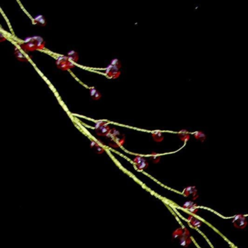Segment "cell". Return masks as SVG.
<instances>
[{
  "label": "cell",
  "mask_w": 248,
  "mask_h": 248,
  "mask_svg": "<svg viewBox=\"0 0 248 248\" xmlns=\"http://www.w3.org/2000/svg\"><path fill=\"white\" fill-rule=\"evenodd\" d=\"M188 221L191 223L193 227L195 228H199L202 225V222L199 221V220L197 219L196 218H194V216L189 215V218H188Z\"/></svg>",
  "instance_id": "obj_8"
},
{
  "label": "cell",
  "mask_w": 248,
  "mask_h": 248,
  "mask_svg": "<svg viewBox=\"0 0 248 248\" xmlns=\"http://www.w3.org/2000/svg\"><path fill=\"white\" fill-rule=\"evenodd\" d=\"M191 242V239L190 237H181L180 238V244L181 246L187 247Z\"/></svg>",
  "instance_id": "obj_11"
},
{
  "label": "cell",
  "mask_w": 248,
  "mask_h": 248,
  "mask_svg": "<svg viewBox=\"0 0 248 248\" xmlns=\"http://www.w3.org/2000/svg\"><path fill=\"white\" fill-rule=\"evenodd\" d=\"M68 66H69V69H71V68L74 67V64L73 62H71V61H68Z\"/></svg>",
  "instance_id": "obj_27"
},
{
  "label": "cell",
  "mask_w": 248,
  "mask_h": 248,
  "mask_svg": "<svg viewBox=\"0 0 248 248\" xmlns=\"http://www.w3.org/2000/svg\"><path fill=\"white\" fill-rule=\"evenodd\" d=\"M67 57H68V61H71V62L75 63L78 61V59H79L78 54H77V52L74 51V50H71V51L69 52V53H68Z\"/></svg>",
  "instance_id": "obj_9"
},
{
  "label": "cell",
  "mask_w": 248,
  "mask_h": 248,
  "mask_svg": "<svg viewBox=\"0 0 248 248\" xmlns=\"http://www.w3.org/2000/svg\"><path fill=\"white\" fill-rule=\"evenodd\" d=\"M183 194L185 197H189V196H193V199H196L198 197L197 195V190L195 186H189L186 187L183 190Z\"/></svg>",
  "instance_id": "obj_4"
},
{
  "label": "cell",
  "mask_w": 248,
  "mask_h": 248,
  "mask_svg": "<svg viewBox=\"0 0 248 248\" xmlns=\"http://www.w3.org/2000/svg\"><path fill=\"white\" fill-rule=\"evenodd\" d=\"M232 223L234 224V227L237 228V229H243L247 225V222L246 218L245 216L242 215H237L234 218Z\"/></svg>",
  "instance_id": "obj_1"
},
{
  "label": "cell",
  "mask_w": 248,
  "mask_h": 248,
  "mask_svg": "<svg viewBox=\"0 0 248 248\" xmlns=\"http://www.w3.org/2000/svg\"><path fill=\"white\" fill-rule=\"evenodd\" d=\"M101 94L98 91L97 92V93H95V95L93 97V100H95V101H98V100L101 99Z\"/></svg>",
  "instance_id": "obj_24"
},
{
  "label": "cell",
  "mask_w": 248,
  "mask_h": 248,
  "mask_svg": "<svg viewBox=\"0 0 248 248\" xmlns=\"http://www.w3.org/2000/svg\"><path fill=\"white\" fill-rule=\"evenodd\" d=\"M97 143L96 142H95V141H91V144H90V146H91V148H93V147H95L96 146V145H97Z\"/></svg>",
  "instance_id": "obj_28"
},
{
  "label": "cell",
  "mask_w": 248,
  "mask_h": 248,
  "mask_svg": "<svg viewBox=\"0 0 248 248\" xmlns=\"http://www.w3.org/2000/svg\"><path fill=\"white\" fill-rule=\"evenodd\" d=\"M152 136H153V138H154V139L156 141H161L162 140V133H159V132H156V133H153V135H152Z\"/></svg>",
  "instance_id": "obj_16"
},
{
  "label": "cell",
  "mask_w": 248,
  "mask_h": 248,
  "mask_svg": "<svg viewBox=\"0 0 248 248\" xmlns=\"http://www.w3.org/2000/svg\"><path fill=\"white\" fill-rule=\"evenodd\" d=\"M36 38V45H37V50H42L45 48V42L43 39L40 37H35Z\"/></svg>",
  "instance_id": "obj_12"
},
{
  "label": "cell",
  "mask_w": 248,
  "mask_h": 248,
  "mask_svg": "<svg viewBox=\"0 0 248 248\" xmlns=\"http://www.w3.org/2000/svg\"><path fill=\"white\" fill-rule=\"evenodd\" d=\"M183 231H184V228L183 229H182V228H179V229H176V230L173 232V239L181 238V237L183 236Z\"/></svg>",
  "instance_id": "obj_14"
},
{
  "label": "cell",
  "mask_w": 248,
  "mask_h": 248,
  "mask_svg": "<svg viewBox=\"0 0 248 248\" xmlns=\"http://www.w3.org/2000/svg\"><path fill=\"white\" fill-rule=\"evenodd\" d=\"M0 37H1V39H0V41H1V42H4V41L6 39V38L4 37V35L2 34H1V35H0Z\"/></svg>",
  "instance_id": "obj_29"
},
{
  "label": "cell",
  "mask_w": 248,
  "mask_h": 248,
  "mask_svg": "<svg viewBox=\"0 0 248 248\" xmlns=\"http://www.w3.org/2000/svg\"><path fill=\"white\" fill-rule=\"evenodd\" d=\"M133 162L135 164L136 167L138 168V170H145L149 166V164L146 162V159L142 157H140V156H137L134 159Z\"/></svg>",
  "instance_id": "obj_3"
},
{
  "label": "cell",
  "mask_w": 248,
  "mask_h": 248,
  "mask_svg": "<svg viewBox=\"0 0 248 248\" xmlns=\"http://www.w3.org/2000/svg\"><path fill=\"white\" fill-rule=\"evenodd\" d=\"M97 90H96V89H95V88H92V89H90V95H91V97L93 98V96L95 95V93H97Z\"/></svg>",
  "instance_id": "obj_26"
},
{
  "label": "cell",
  "mask_w": 248,
  "mask_h": 248,
  "mask_svg": "<svg viewBox=\"0 0 248 248\" xmlns=\"http://www.w3.org/2000/svg\"><path fill=\"white\" fill-rule=\"evenodd\" d=\"M66 61H68L67 56H59V57L58 58V59H57V61H56V64H57V66H59L61 63L66 62Z\"/></svg>",
  "instance_id": "obj_15"
},
{
  "label": "cell",
  "mask_w": 248,
  "mask_h": 248,
  "mask_svg": "<svg viewBox=\"0 0 248 248\" xmlns=\"http://www.w3.org/2000/svg\"><path fill=\"white\" fill-rule=\"evenodd\" d=\"M198 210H199L198 205H197V204H195V205H194V206H193V207H191L190 209H189V211H190L191 213H194V214H196V213H197V211H198Z\"/></svg>",
  "instance_id": "obj_20"
},
{
  "label": "cell",
  "mask_w": 248,
  "mask_h": 248,
  "mask_svg": "<svg viewBox=\"0 0 248 248\" xmlns=\"http://www.w3.org/2000/svg\"><path fill=\"white\" fill-rule=\"evenodd\" d=\"M58 69H61V70H63V71L68 70V69H69V66H68V61H66V62H63V63H61L59 66H58Z\"/></svg>",
  "instance_id": "obj_18"
},
{
  "label": "cell",
  "mask_w": 248,
  "mask_h": 248,
  "mask_svg": "<svg viewBox=\"0 0 248 248\" xmlns=\"http://www.w3.org/2000/svg\"><path fill=\"white\" fill-rule=\"evenodd\" d=\"M160 159V157H159V156H157L156 154H152V160H153V162H154V163H157V162L159 161Z\"/></svg>",
  "instance_id": "obj_22"
},
{
  "label": "cell",
  "mask_w": 248,
  "mask_h": 248,
  "mask_svg": "<svg viewBox=\"0 0 248 248\" xmlns=\"http://www.w3.org/2000/svg\"><path fill=\"white\" fill-rule=\"evenodd\" d=\"M125 135H120L117 136V137H115V138H114L111 140V141L109 143V146L111 148H114V149L119 148L125 143Z\"/></svg>",
  "instance_id": "obj_2"
},
{
  "label": "cell",
  "mask_w": 248,
  "mask_h": 248,
  "mask_svg": "<svg viewBox=\"0 0 248 248\" xmlns=\"http://www.w3.org/2000/svg\"><path fill=\"white\" fill-rule=\"evenodd\" d=\"M111 133H112V135L114 136V137H117V136H119L121 135V133H120L119 131H118V130H115V129H114V130H111Z\"/></svg>",
  "instance_id": "obj_25"
},
{
  "label": "cell",
  "mask_w": 248,
  "mask_h": 248,
  "mask_svg": "<svg viewBox=\"0 0 248 248\" xmlns=\"http://www.w3.org/2000/svg\"><path fill=\"white\" fill-rule=\"evenodd\" d=\"M110 131L111 130L110 128H109V125L105 124V125H103V126H101V127L96 130V133H97L98 135L106 136Z\"/></svg>",
  "instance_id": "obj_6"
},
{
  "label": "cell",
  "mask_w": 248,
  "mask_h": 248,
  "mask_svg": "<svg viewBox=\"0 0 248 248\" xmlns=\"http://www.w3.org/2000/svg\"><path fill=\"white\" fill-rule=\"evenodd\" d=\"M195 205V203H194V202H191V201H188V202H185V203L183 204V208H185V209H187L188 210L190 209L191 207H192L194 206V205Z\"/></svg>",
  "instance_id": "obj_17"
},
{
  "label": "cell",
  "mask_w": 248,
  "mask_h": 248,
  "mask_svg": "<svg viewBox=\"0 0 248 248\" xmlns=\"http://www.w3.org/2000/svg\"><path fill=\"white\" fill-rule=\"evenodd\" d=\"M33 23L38 24V25L41 26H45L47 24L46 19H45V18L43 15H39L36 16L35 18L33 19Z\"/></svg>",
  "instance_id": "obj_7"
},
{
  "label": "cell",
  "mask_w": 248,
  "mask_h": 248,
  "mask_svg": "<svg viewBox=\"0 0 248 248\" xmlns=\"http://www.w3.org/2000/svg\"><path fill=\"white\" fill-rule=\"evenodd\" d=\"M105 124H106V122H104V121H99V122H95V129L97 130V129L100 128L101 126H103V125H105Z\"/></svg>",
  "instance_id": "obj_23"
},
{
  "label": "cell",
  "mask_w": 248,
  "mask_h": 248,
  "mask_svg": "<svg viewBox=\"0 0 248 248\" xmlns=\"http://www.w3.org/2000/svg\"><path fill=\"white\" fill-rule=\"evenodd\" d=\"M119 75H120L119 68L117 67V66H112L111 73V74H110V76H109V77H111V78H113V79H116V78H118L119 76Z\"/></svg>",
  "instance_id": "obj_13"
},
{
  "label": "cell",
  "mask_w": 248,
  "mask_h": 248,
  "mask_svg": "<svg viewBox=\"0 0 248 248\" xmlns=\"http://www.w3.org/2000/svg\"><path fill=\"white\" fill-rule=\"evenodd\" d=\"M15 55L16 58H17V59H18V61H21V62H26V61H28V58H26V56L24 55L17 47H15Z\"/></svg>",
  "instance_id": "obj_10"
},
{
  "label": "cell",
  "mask_w": 248,
  "mask_h": 248,
  "mask_svg": "<svg viewBox=\"0 0 248 248\" xmlns=\"http://www.w3.org/2000/svg\"><path fill=\"white\" fill-rule=\"evenodd\" d=\"M21 47L25 51H34V50H37L36 42H25V43L21 45Z\"/></svg>",
  "instance_id": "obj_5"
},
{
  "label": "cell",
  "mask_w": 248,
  "mask_h": 248,
  "mask_svg": "<svg viewBox=\"0 0 248 248\" xmlns=\"http://www.w3.org/2000/svg\"><path fill=\"white\" fill-rule=\"evenodd\" d=\"M110 64L113 66H117V67L119 68L121 67V63H120V61H119L118 59H117V58H114V59L112 60V61H111Z\"/></svg>",
  "instance_id": "obj_19"
},
{
  "label": "cell",
  "mask_w": 248,
  "mask_h": 248,
  "mask_svg": "<svg viewBox=\"0 0 248 248\" xmlns=\"http://www.w3.org/2000/svg\"><path fill=\"white\" fill-rule=\"evenodd\" d=\"M95 151L98 154H102V153H103L104 149L101 146H99L98 144H97L95 146Z\"/></svg>",
  "instance_id": "obj_21"
}]
</instances>
